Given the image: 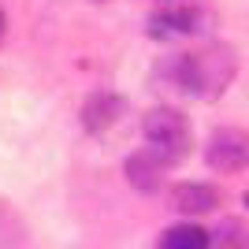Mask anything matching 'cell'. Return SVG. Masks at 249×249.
<instances>
[{
    "mask_svg": "<svg viewBox=\"0 0 249 249\" xmlns=\"http://www.w3.org/2000/svg\"><path fill=\"white\" fill-rule=\"evenodd\" d=\"M175 78L194 97H219L234 78V52L227 45H208V49L186 52L175 67Z\"/></svg>",
    "mask_w": 249,
    "mask_h": 249,
    "instance_id": "1",
    "label": "cell"
},
{
    "mask_svg": "<svg viewBox=\"0 0 249 249\" xmlns=\"http://www.w3.org/2000/svg\"><path fill=\"white\" fill-rule=\"evenodd\" d=\"M145 142L164 164H178L190 153V123L186 115H178L175 108H149L142 119Z\"/></svg>",
    "mask_w": 249,
    "mask_h": 249,
    "instance_id": "2",
    "label": "cell"
},
{
    "mask_svg": "<svg viewBox=\"0 0 249 249\" xmlns=\"http://www.w3.org/2000/svg\"><path fill=\"white\" fill-rule=\"evenodd\" d=\"M205 160L212 171H223V175L249 167V134L238 126H219L205 145Z\"/></svg>",
    "mask_w": 249,
    "mask_h": 249,
    "instance_id": "3",
    "label": "cell"
},
{
    "mask_svg": "<svg viewBox=\"0 0 249 249\" xmlns=\"http://www.w3.org/2000/svg\"><path fill=\"white\" fill-rule=\"evenodd\" d=\"M216 205H219L216 190L205 186V182H178V186H171V208H178V212L201 216V212H212Z\"/></svg>",
    "mask_w": 249,
    "mask_h": 249,
    "instance_id": "4",
    "label": "cell"
},
{
    "mask_svg": "<svg viewBox=\"0 0 249 249\" xmlns=\"http://www.w3.org/2000/svg\"><path fill=\"white\" fill-rule=\"evenodd\" d=\"M164 167H167L164 160H160L153 149H145V153H134L130 160H126V178H130L138 190H160Z\"/></svg>",
    "mask_w": 249,
    "mask_h": 249,
    "instance_id": "5",
    "label": "cell"
},
{
    "mask_svg": "<svg viewBox=\"0 0 249 249\" xmlns=\"http://www.w3.org/2000/svg\"><path fill=\"white\" fill-rule=\"evenodd\" d=\"M156 249H208V231L194 227V223H178V227L160 234Z\"/></svg>",
    "mask_w": 249,
    "mask_h": 249,
    "instance_id": "6",
    "label": "cell"
},
{
    "mask_svg": "<svg viewBox=\"0 0 249 249\" xmlns=\"http://www.w3.org/2000/svg\"><path fill=\"white\" fill-rule=\"evenodd\" d=\"M216 249H249V227L242 219H223L216 231Z\"/></svg>",
    "mask_w": 249,
    "mask_h": 249,
    "instance_id": "7",
    "label": "cell"
},
{
    "mask_svg": "<svg viewBox=\"0 0 249 249\" xmlns=\"http://www.w3.org/2000/svg\"><path fill=\"white\" fill-rule=\"evenodd\" d=\"M0 37H4V11H0Z\"/></svg>",
    "mask_w": 249,
    "mask_h": 249,
    "instance_id": "8",
    "label": "cell"
},
{
    "mask_svg": "<svg viewBox=\"0 0 249 249\" xmlns=\"http://www.w3.org/2000/svg\"><path fill=\"white\" fill-rule=\"evenodd\" d=\"M246 205H249V194H246Z\"/></svg>",
    "mask_w": 249,
    "mask_h": 249,
    "instance_id": "9",
    "label": "cell"
}]
</instances>
